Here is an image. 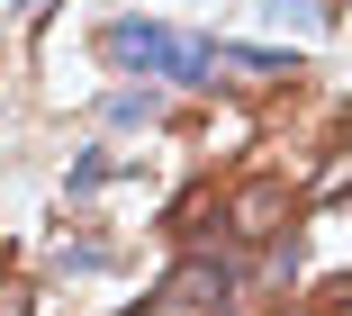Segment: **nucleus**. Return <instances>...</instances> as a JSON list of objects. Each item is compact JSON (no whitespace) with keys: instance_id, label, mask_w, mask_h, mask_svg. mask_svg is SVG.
<instances>
[{"instance_id":"nucleus-6","label":"nucleus","mask_w":352,"mask_h":316,"mask_svg":"<svg viewBox=\"0 0 352 316\" xmlns=\"http://www.w3.org/2000/svg\"><path fill=\"white\" fill-rule=\"evenodd\" d=\"M271 19H298V28H316V19H325V0H271Z\"/></svg>"},{"instance_id":"nucleus-3","label":"nucleus","mask_w":352,"mask_h":316,"mask_svg":"<svg viewBox=\"0 0 352 316\" xmlns=\"http://www.w3.org/2000/svg\"><path fill=\"white\" fill-rule=\"evenodd\" d=\"M226 63H235V72H253V82H289V72H298V54H289V45H226Z\"/></svg>"},{"instance_id":"nucleus-5","label":"nucleus","mask_w":352,"mask_h":316,"mask_svg":"<svg viewBox=\"0 0 352 316\" xmlns=\"http://www.w3.org/2000/svg\"><path fill=\"white\" fill-rule=\"evenodd\" d=\"M154 118H163L154 91H118V100H109V127H154Z\"/></svg>"},{"instance_id":"nucleus-2","label":"nucleus","mask_w":352,"mask_h":316,"mask_svg":"<svg viewBox=\"0 0 352 316\" xmlns=\"http://www.w3.org/2000/svg\"><path fill=\"white\" fill-rule=\"evenodd\" d=\"M163 298H172V307H181V298H235V271H226V262H190V271H172Z\"/></svg>"},{"instance_id":"nucleus-1","label":"nucleus","mask_w":352,"mask_h":316,"mask_svg":"<svg viewBox=\"0 0 352 316\" xmlns=\"http://www.w3.org/2000/svg\"><path fill=\"white\" fill-rule=\"evenodd\" d=\"M100 45H109L126 72H154V82H181V91H199V82H217V72H226V45H208V36H172L163 19H118Z\"/></svg>"},{"instance_id":"nucleus-4","label":"nucleus","mask_w":352,"mask_h":316,"mask_svg":"<svg viewBox=\"0 0 352 316\" xmlns=\"http://www.w3.org/2000/svg\"><path fill=\"white\" fill-rule=\"evenodd\" d=\"M109 172H118V163H109V154H100V145H82V154H73V163H63V190H73V199H91V190H100Z\"/></svg>"}]
</instances>
